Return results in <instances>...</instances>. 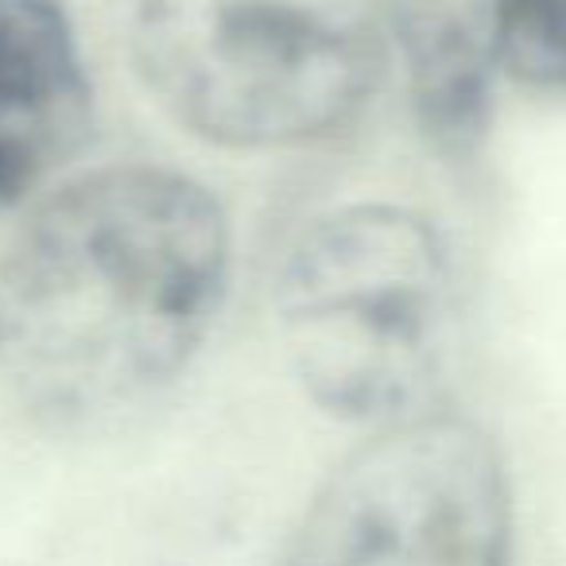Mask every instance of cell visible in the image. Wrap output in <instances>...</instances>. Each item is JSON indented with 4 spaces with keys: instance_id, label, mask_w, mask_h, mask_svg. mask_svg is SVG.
Returning a JSON list of instances; mask_svg holds the SVG:
<instances>
[{
    "instance_id": "obj_1",
    "label": "cell",
    "mask_w": 566,
    "mask_h": 566,
    "mask_svg": "<svg viewBox=\"0 0 566 566\" xmlns=\"http://www.w3.org/2000/svg\"><path fill=\"white\" fill-rule=\"evenodd\" d=\"M229 287V221L190 175L117 164L51 190L0 256V380L48 427L151 403Z\"/></svg>"
},
{
    "instance_id": "obj_2",
    "label": "cell",
    "mask_w": 566,
    "mask_h": 566,
    "mask_svg": "<svg viewBox=\"0 0 566 566\" xmlns=\"http://www.w3.org/2000/svg\"><path fill=\"white\" fill-rule=\"evenodd\" d=\"M388 0H136V71L187 133L237 151L331 144L388 71Z\"/></svg>"
},
{
    "instance_id": "obj_3",
    "label": "cell",
    "mask_w": 566,
    "mask_h": 566,
    "mask_svg": "<svg viewBox=\"0 0 566 566\" xmlns=\"http://www.w3.org/2000/svg\"><path fill=\"white\" fill-rule=\"evenodd\" d=\"M280 331L307 396L346 423L434 411L458 331L442 233L385 202L315 218L280 272Z\"/></svg>"
},
{
    "instance_id": "obj_4",
    "label": "cell",
    "mask_w": 566,
    "mask_h": 566,
    "mask_svg": "<svg viewBox=\"0 0 566 566\" xmlns=\"http://www.w3.org/2000/svg\"><path fill=\"white\" fill-rule=\"evenodd\" d=\"M512 489L478 423L423 411L349 450L280 566H509Z\"/></svg>"
},
{
    "instance_id": "obj_5",
    "label": "cell",
    "mask_w": 566,
    "mask_h": 566,
    "mask_svg": "<svg viewBox=\"0 0 566 566\" xmlns=\"http://www.w3.org/2000/svg\"><path fill=\"white\" fill-rule=\"evenodd\" d=\"M90 128V78L59 0H0V206L28 198Z\"/></svg>"
},
{
    "instance_id": "obj_6",
    "label": "cell",
    "mask_w": 566,
    "mask_h": 566,
    "mask_svg": "<svg viewBox=\"0 0 566 566\" xmlns=\"http://www.w3.org/2000/svg\"><path fill=\"white\" fill-rule=\"evenodd\" d=\"M501 71L566 97V0H501Z\"/></svg>"
}]
</instances>
